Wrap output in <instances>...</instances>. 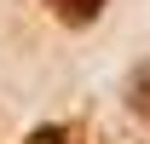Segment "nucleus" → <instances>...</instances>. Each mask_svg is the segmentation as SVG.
<instances>
[{
	"instance_id": "f257e3e1",
	"label": "nucleus",
	"mask_w": 150,
	"mask_h": 144,
	"mask_svg": "<svg viewBox=\"0 0 150 144\" xmlns=\"http://www.w3.org/2000/svg\"><path fill=\"white\" fill-rule=\"evenodd\" d=\"M46 6H52V12H58L64 23H93L104 0H46Z\"/></svg>"
}]
</instances>
